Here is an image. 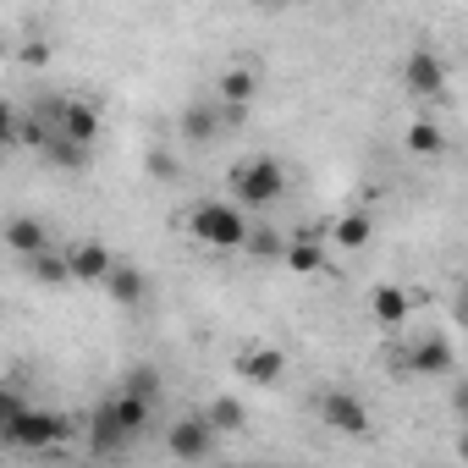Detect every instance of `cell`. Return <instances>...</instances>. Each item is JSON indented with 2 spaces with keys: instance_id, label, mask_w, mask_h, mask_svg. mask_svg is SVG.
I'll return each mask as SVG.
<instances>
[{
  "instance_id": "obj_1",
  "label": "cell",
  "mask_w": 468,
  "mask_h": 468,
  "mask_svg": "<svg viewBox=\"0 0 468 468\" xmlns=\"http://www.w3.org/2000/svg\"><path fill=\"white\" fill-rule=\"evenodd\" d=\"M226 182H231V204H238L243 215H249V209H271V204L287 193V171H282V160H271V154L238 160V165L226 171Z\"/></svg>"
},
{
  "instance_id": "obj_2",
  "label": "cell",
  "mask_w": 468,
  "mask_h": 468,
  "mask_svg": "<svg viewBox=\"0 0 468 468\" xmlns=\"http://www.w3.org/2000/svg\"><path fill=\"white\" fill-rule=\"evenodd\" d=\"M187 231H193L198 243H209V249H243L249 215H243L238 204H226V198H209V204H198V209L187 215Z\"/></svg>"
},
{
  "instance_id": "obj_3",
  "label": "cell",
  "mask_w": 468,
  "mask_h": 468,
  "mask_svg": "<svg viewBox=\"0 0 468 468\" xmlns=\"http://www.w3.org/2000/svg\"><path fill=\"white\" fill-rule=\"evenodd\" d=\"M0 441L6 446H17V452H45V446H56V441H67V419L61 413H45V408H17L12 413V424L0 430Z\"/></svg>"
},
{
  "instance_id": "obj_4",
  "label": "cell",
  "mask_w": 468,
  "mask_h": 468,
  "mask_svg": "<svg viewBox=\"0 0 468 468\" xmlns=\"http://www.w3.org/2000/svg\"><path fill=\"white\" fill-rule=\"evenodd\" d=\"M39 122L50 127V138H67L78 149H94V138H100V111L89 100H50L39 111Z\"/></svg>"
},
{
  "instance_id": "obj_5",
  "label": "cell",
  "mask_w": 468,
  "mask_h": 468,
  "mask_svg": "<svg viewBox=\"0 0 468 468\" xmlns=\"http://www.w3.org/2000/svg\"><path fill=\"white\" fill-rule=\"evenodd\" d=\"M320 419H325L331 430H342V435H364V430H369V408H364V397H353V391H342V386L320 391Z\"/></svg>"
},
{
  "instance_id": "obj_6",
  "label": "cell",
  "mask_w": 468,
  "mask_h": 468,
  "mask_svg": "<svg viewBox=\"0 0 468 468\" xmlns=\"http://www.w3.org/2000/svg\"><path fill=\"white\" fill-rule=\"evenodd\" d=\"M402 83H408V94H419V100H435V94H446V61L435 56V50H413L408 56V67H402Z\"/></svg>"
},
{
  "instance_id": "obj_7",
  "label": "cell",
  "mask_w": 468,
  "mask_h": 468,
  "mask_svg": "<svg viewBox=\"0 0 468 468\" xmlns=\"http://www.w3.org/2000/svg\"><path fill=\"white\" fill-rule=\"evenodd\" d=\"M402 369H413V375H452L457 369V353H452L446 336H424V342L402 347Z\"/></svg>"
},
{
  "instance_id": "obj_8",
  "label": "cell",
  "mask_w": 468,
  "mask_h": 468,
  "mask_svg": "<svg viewBox=\"0 0 468 468\" xmlns=\"http://www.w3.org/2000/svg\"><path fill=\"white\" fill-rule=\"evenodd\" d=\"M165 446H171V457L176 463H204L209 457V446H215V435L204 430V419L193 413V419H176L171 430H165Z\"/></svg>"
},
{
  "instance_id": "obj_9",
  "label": "cell",
  "mask_w": 468,
  "mask_h": 468,
  "mask_svg": "<svg viewBox=\"0 0 468 468\" xmlns=\"http://www.w3.org/2000/svg\"><path fill=\"white\" fill-rule=\"evenodd\" d=\"M100 287L111 292V303H116V309H144V298H149V276H144L138 265H127V260H116V265H111V276H105Z\"/></svg>"
},
{
  "instance_id": "obj_10",
  "label": "cell",
  "mask_w": 468,
  "mask_h": 468,
  "mask_svg": "<svg viewBox=\"0 0 468 468\" xmlns=\"http://www.w3.org/2000/svg\"><path fill=\"white\" fill-rule=\"evenodd\" d=\"M238 375L249 386H276L287 375V353L282 347H249V353H238Z\"/></svg>"
},
{
  "instance_id": "obj_11",
  "label": "cell",
  "mask_w": 468,
  "mask_h": 468,
  "mask_svg": "<svg viewBox=\"0 0 468 468\" xmlns=\"http://www.w3.org/2000/svg\"><path fill=\"white\" fill-rule=\"evenodd\" d=\"M0 238H6V249L23 254V260H39V254L50 249V231H45V220H34V215H12Z\"/></svg>"
},
{
  "instance_id": "obj_12",
  "label": "cell",
  "mask_w": 468,
  "mask_h": 468,
  "mask_svg": "<svg viewBox=\"0 0 468 468\" xmlns=\"http://www.w3.org/2000/svg\"><path fill=\"white\" fill-rule=\"evenodd\" d=\"M111 249L105 243H78V249H67V276L72 282H105L111 276Z\"/></svg>"
},
{
  "instance_id": "obj_13",
  "label": "cell",
  "mask_w": 468,
  "mask_h": 468,
  "mask_svg": "<svg viewBox=\"0 0 468 468\" xmlns=\"http://www.w3.org/2000/svg\"><path fill=\"white\" fill-rule=\"evenodd\" d=\"M198 419H204L209 435H238V430H249V408H243L238 397H209Z\"/></svg>"
},
{
  "instance_id": "obj_14",
  "label": "cell",
  "mask_w": 468,
  "mask_h": 468,
  "mask_svg": "<svg viewBox=\"0 0 468 468\" xmlns=\"http://www.w3.org/2000/svg\"><path fill=\"white\" fill-rule=\"evenodd\" d=\"M254 94H260V78H254L249 67H231V72L215 83V100H220V111H249V105H254Z\"/></svg>"
},
{
  "instance_id": "obj_15",
  "label": "cell",
  "mask_w": 468,
  "mask_h": 468,
  "mask_svg": "<svg viewBox=\"0 0 468 468\" xmlns=\"http://www.w3.org/2000/svg\"><path fill=\"white\" fill-rule=\"evenodd\" d=\"M226 133V111L220 105H204V100H193L187 111H182V138H193V144H209V138H220Z\"/></svg>"
},
{
  "instance_id": "obj_16",
  "label": "cell",
  "mask_w": 468,
  "mask_h": 468,
  "mask_svg": "<svg viewBox=\"0 0 468 468\" xmlns=\"http://www.w3.org/2000/svg\"><path fill=\"white\" fill-rule=\"evenodd\" d=\"M122 446H127V435H122V424L111 419V402H100L94 419H89V452H94V457H116Z\"/></svg>"
},
{
  "instance_id": "obj_17",
  "label": "cell",
  "mask_w": 468,
  "mask_h": 468,
  "mask_svg": "<svg viewBox=\"0 0 468 468\" xmlns=\"http://www.w3.org/2000/svg\"><path fill=\"white\" fill-rule=\"evenodd\" d=\"M331 231H336V249L358 254V249H369V238H375V215H369V209H347Z\"/></svg>"
},
{
  "instance_id": "obj_18",
  "label": "cell",
  "mask_w": 468,
  "mask_h": 468,
  "mask_svg": "<svg viewBox=\"0 0 468 468\" xmlns=\"http://www.w3.org/2000/svg\"><path fill=\"white\" fill-rule=\"evenodd\" d=\"M408 309H413V298H408L402 287H375V292H369V314H375L380 325H402Z\"/></svg>"
},
{
  "instance_id": "obj_19",
  "label": "cell",
  "mask_w": 468,
  "mask_h": 468,
  "mask_svg": "<svg viewBox=\"0 0 468 468\" xmlns=\"http://www.w3.org/2000/svg\"><path fill=\"white\" fill-rule=\"evenodd\" d=\"M282 260H287L298 276H320V271H325V243L298 238V243H287V249H282Z\"/></svg>"
},
{
  "instance_id": "obj_20",
  "label": "cell",
  "mask_w": 468,
  "mask_h": 468,
  "mask_svg": "<svg viewBox=\"0 0 468 468\" xmlns=\"http://www.w3.org/2000/svg\"><path fill=\"white\" fill-rule=\"evenodd\" d=\"M105 402H111V419L122 424V435H127V441H133V435L149 424V402H138V397H122V391H116V397H105Z\"/></svg>"
},
{
  "instance_id": "obj_21",
  "label": "cell",
  "mask_w": 468,
  "mask_h": 468,
  "mask_svg": "<svg viewBox=\"0 0 468 468\" xmlns=\"http://www.w3.org/2000/svg\"><path fill=\"white\" fill-rule=\"evenodd\" d=\"M408 149H413V154H424V160H435V154L446 149L441 122H413V127H408Z\"/></svg>"
},
{
  "instance_id": "obj_22",
  "label": "cell",
  "mask_w": 468,
  "mask_h": 468,
  "mask_svg": "<svg viewBox=\"0 0 468 468\" xmlns=\"http://www.w3.org/2000/svg\"><path fill=\"white\" fill-rule=\"evenodd\" d=\"M116 391H122V397H138V402H154V397H160V369L138 364V369H127V380H122Z\"/></svg>"
},
{
  "instance_id": "obj_23",
  "label": "cell",
  "mask_w": 468,
  "mask_h": 468,
  "mask_svg": "<svg viewBox=\"0 0 468 468\" xmlns=\"http://www.w3.org/2000/svg\"><path fill=\"white\" fill-rule=\"evenodd\" d=\"M243 249L254 254V260H282V238H276V231L271 226H260V220H249V238H243Z\"/></svg>"
},
{
  "instance_id": "obj_24",
  "label": "cell",
  "mask_w": 468,
  "mask_h": 468,
  "mask_svg": "<svg viewBox=\"0 0 468 468\" xmlns=\"http://www.w3.org/2000/svg\"><path fill=\"white\" fill-rule=\"evenodd\" d=\"M28 271H34L45 287H61V282H72V276H67V254H50V249H45L39 260H28Z\"/></svg>"
},
{
  "instance_id": "obj_25",
  "label": "cell",
  "mask_w": 468,
  "mask_h": 468,
  "mask_svg": "<svg viewBox=\"0 0 468 468\" xmlns=\"http://www.w3.org/2000/svg\"><path fill=\"white\" fill-rule=\"evenodd\" d=\"M45 160H50V165H67V171H78V165L89 160V149H78V144H67V138H50V144H45Z\"/></svg>"
},
{
  "instance_id": "obj_26",
  "label": "cell",
  "mask_w": 468,
  "mask_h": 468,
  "mask_svg": "<svg viewBox=\"0 0 468 468\" xmlns=\"http://www.w3.org/2000/svg\"><path fill=\"white\" fill-rule=\"evenodd\" d=\"M149 171H154L160 182H176V160H171L165 149H154V154H149Z\"/></svg>"
},
{
  "instance_id": "obj_27",
  "label": "cell",
  "mask_w": 468,
  "mask_h": 468,
  "mask_svg": "<svg viewBox=\"0 0 468 468\" xmlns=\"http://www.w3.org/2000/svg\"><path fill=\"white\" fill-rule=\"evenodd\" d=\"M0 144H17V111L0 100Z\"/></svg>"
},
{
  "instance_id": "obj_28",
  "label": "cell",
  "mask_w": 468,
  "mask_h": 468,
  "mask_svg": "<svg viewBox=\"0 0 468 468\" xmlns=\"http://www.w3.org/2000/svg\"><path fill=\"white\" fill-rule=\"evenodd\" d=\"M17 408H23V397H17L12 386H0V430L12 424V413H17Z\"/></svg>"
},
{
  "instance_id": "obj_29",
  "label": "cell",
  "mask_w": 468,
  "mask_h": 468,
  "mask_svg": "<svg viewBox=\"0 0 468 468\" xmlns=\"http://www.w3.org/2000/svg\"><path fill=\"white\" fill-rule=\"evenodd\" d=\"M231 468H243V463H231Z\"/></svg>"
}]
</instances>
